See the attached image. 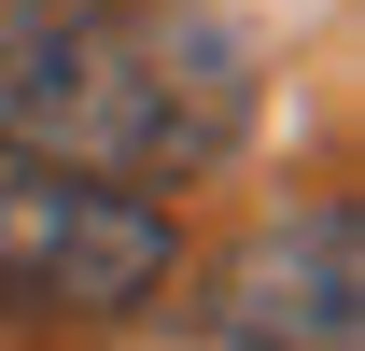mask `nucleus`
Wrapping results in <instances>:
<instances>
[{"label": "nucleus", "instance_id": "2", "mask_svg": "<svg viewBox=\"0 0 365 351\" xmlns=\"http://www.w3.org/2000/svg\"><path fill=\"white\" fill-rule=\"evenodd\" d=\"M169 281V211L113 197V183H56V169H0V309H71L113 323Z\"/></svg>", "mask_w": 365, "mask_h": 351}, {"label": "nucleus", "instance_id": "3", "mask_svg": "<svg viewBox=\"0 0 365 351\" xmlns=\"http://www.w3.org/2000/svg\"><path fill=\"white\" fill-rule=\"evenodd\" d=\"M211 337L225 351H351L365 337V225L351 197H309V211H267L211 267Z\"/></svg>", "mask_w": 365, "mask_h": 351}, {"label": "nucleus", "instance_id": "1", "mask_svg": "<svg viewBox=\"0 0 365 351\" xmlns=\"http://www.w3.org/2000/svg\"><path fill=\"white\" fill-rule=\"evenodd\" d=\"M253 127V43L197 0H0V169L182 183Z\"/></svg>", "mask_w": 365, "mask_h": 351}]
</instances>
